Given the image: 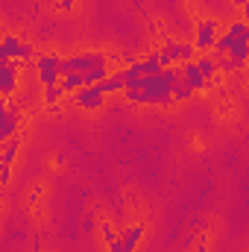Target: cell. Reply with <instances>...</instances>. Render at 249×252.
<instances>
[{
	"mask_svg": "<svg viewBox=\"0 0 249 252\" xmlns=\"http://www.w3.org/2000/svg\"><path fill=\"white\" fill-rule=\"evenodd\" d=\"M179 76V67H161L156 73H141L135 79L126 82V100L129 103H158V106H167L173 97H170V88Z\"/></svg>",
	"mask_w": 249,
	"mask_h": 252,
	"instance_id": "1",
	"label": "cell"
},
{
	"mask_svg": "<svg viewBox=\"0 0 249 252\" xmlns=\"http://www.w3.org/2000/svg\"><path fill=\"white\" fill-rule=\"evenodd\" d=\"M70 97H73V106H76V109H88V112H94V109H100V106L106 103V94H103L97 85L79 88V91H73Z\"/></svg>",
	"mask_w": 249,
	"mask_h": 252,
	"instance_id": "6",
	"label": "cell"
},
{
	"mask_svg": "<svg viewBox=\"0 0 249 252\" xmlns=\"http://www.w3.org/2000/svg\"><path fill=\"white\" fill-rule=\"evenodd\" d=\"M18 150H21V135L15 132L12 138H6V141H3V150H0V161H3V164H12V161H15V156H18Z\"/></svg>",
	"mask_w": 249,
	"mask_h": 252,
	"instance_id": "13",
	"label": "cell"
},
{
	"mask_svg": "<svg viewBox=\"0 0 249 252\" xmlns=\"http://www.w3.org/2000/svg\"><path fill=\"white\" fill-rule=\"evenodd\" d=\"M0 211H3V202H0Z\"/></svg>",
	"mask_w": 249,
	"mask_h": 252,
	"instance_id": "27",
	"label": "cell"
},
{
	"mask_svg": "<svg viewBox=\"0 0 249 252\" xmlns=\"http://www.w3.org/2000/svg\"><path fill=\"white\" fill-rule=\"evenodd\" d=\"M15 132H18V124H12V121H9V115H6V100L0 97V141L12 138Z\"/></svg>",
	"mask_w": 249,
	"mask_h": 252,
	"instance_id": "15",
	"label": "cell"
},
{
	"mask_svg": "<svg viewBox=\"0 0 249 252\" xmlns=\"http://www.w3.org/2000/svg\"><path fill=\"white\" fill-rule=\"evenodd\" d=\"M193 64H196V70H199V76L208 82V85H214L217 82V64H214V56H199V59H193Z\"/></svg>",
	"mask_w": 249,
	"mask_h": 252,
	"instance_id": "10",
	"label": "cell"
},
{
	"mask_svg": "<svg viewBox=\"0 0 249 252\" xmlns=\"http://www.w3.org/2000/svg\"><path fill=\"white\" fill-rule=\"evenodd\" d=\"M144 73H156V70H161V64H158V59H156V53L150 56V59H144Z\"/></svg>",
	"mask_w": 249,
	"mask_h": 252,
	"instance_id": "20",
	"label": "cell"
},
{
	"mask_svg": "<svg viewBox=\"0 0 249 252\" xmlns=\"http://www.w3.org/2000/svg\"><path fill=\"white\" fill-rule=\"evenodd\" d=\"M59 56H53V53H47V56H38V79H41V85L44 88H53L59 79H62V70H59Z\"/></svg>",
	"mask_w": 249,
	"mask_h": 252,
	"instance_id": "5",
	"label": "cell"
},
{
	"mask_svg": "<svg viewBox=\"0 0 249 252\" xmlns=\"http://www.w3.org/2000/svg\"><path fill=\"white\" fill-rule=\"evenodd\" d=\"M9 179H12V164H3L0 161V188L9 185Z\"/></svg>",
	"mask_w": 249,
	"mask_h": 252,
	"instance_id": "21",
	"label": "cell"
},
{
	"mask_svg": "<svg viewBox=\"0 0 249 252\" xmlns=\"http://www.w3.org/2000/svg\"><path fill=\"white\" fill-rule=\"evenodd\" d=\"M220 35V24L214 21V18H202L199 24H196V53H208L211 47H214V38Z\"/></svg>",
	"mask_w": 249,
	"mask_h": 252,
	"instance_id": "3",
	"label": "cell"
},
{
	"mask_svg": "<svg viewBox=\"0 0 249 252\" xmlns=\"http://www.w3.org/2000/svg\"><path fill=\"white\" fill-rule=\"evenodd\" d=\"M103 238L112 244V241H118V232H115V229H109V223H106V226H103Z\"/></svg>",
	"mask_w": 249,
	"mask_h": 252,
	"instance_id": "23",
	"label": "cell"
},
{
	"mask_svg": "<svg viewBox=\"0 0 249 252\" xmlns=\"http://www.w3.org/2000/svg\"><path fill=\"white\" fill-rule=\"evenodd\" d=\"M141 238H144V226L135 223V226H129V229H124V232L118 235V244L124 247V252H132L138 244H141Z\"/></svg>",
	"mask_w": 249,
	"mask_h": 252,
	"instance_id": "9",
	"label": "cell"
},
{
	"mask_svg": "<svg viewBox=\"0 0 249 252\" xmlns=\"http://www.w3.org/2000/svg\"><path fill=\"white\" fill-rule=\"evenodd\" d=\"M235 3H238V6H247V0H235Z\"/></svg>",
	"mask_w": 249,
	"mask_h": 252,
	"instance_id": "26",
	"label": "cell"
},
{
	"mask_svg": "<svg viewBox=\"0 0 249 252\" xmlns=\"http://www.w3.org/2000/svg\"><path fill=\"white\" fill-rule=\"evenodd\" d=\"M0 150H3V141H0Z\"/></svg>",
	"mask_w": 249,
	"mask_h": 252,
	"instance_id": "28",
	"label": "cell"
},
{
	"mask_svg": "<svg viewBox=\"0 0 249 252\" xmlns=\"http://www.w3.org/2000/svg\"><path fill=\"white\" fill-rule=\"evenodd\" d=\"M0 53H3L6 59H12V62H24V64L32 59V47L24 44V41L15 38V35H3V38H0Z\"/></svg>",
	"mask_w": 249,
	"mask_h": 252,
	"instance_id": "4",
	"label": "cell"
},
{
	"mask_svg": "<svg viewBox=\"0 0 249 252\" xmlns=\"http://www.w3.org/2000/svg\"><path fill=\"white\" fill-rule=\"evenodd\" d=\"M59 97H62V91H59V88H56V85H53V88H47V91H44V103H50V106H53V103H56V100H59Z\"/></svg>",
	"mask_w": 249,
	"mask_h": 252,
	"instance_id": "22",
	"label": "cell"
},
{
	"mask_svg": "<svg viewBox=\"0 0 249 252\" xmlns=\"http://www.w3.org/2000/svg\"><path fill=\"white\" fill-rule=\"evenodd\" d=\"M21 64L24 62L0 64V97H3V100H9V97L18 91V73H21Z\"/></svg>",
	"mask_w": 249,
	"mask_h": 252,
	"instance_id": "7",
	"label": "cell"
},
{
	"mask_svg": "<svg viewBox=\"0 0 249 252\" xmlns=\"http://www.w3.org/2000/svg\"><path fill=\"white\" fill-rule=\"evenodd\" d=\"M56 88L62 91V97H64V94H73V91L85 88V76H82V73H64L62 79L56 82Z\"/></svg>",
	"mask_w": 249,
	"mask_h": 252,
	"instance_id": "11",
	"label": "cell"
},
{
	"mask_svg": "<svg viewBox=\"0 0 249 252\" xmlns=\"http://www.w3.org/2000/svg\"><path fill=\"white\" fill-rule=\"evenodd\" d=\"M106 64V56L103 53H76V56H67L59 62V70L64 73H88L94 67H103Z\"/></svg>",
	"mask_w": 249,
	"mask_h": 252,
	"instance_id": "2",
	"label": "cell"
},
{
	"mask_svg": "<svg viewBox=\"0 0 249 252\" xmlns=\"http://www.w3.org/2000/svg\"><path fill=\"white\" fill-rule=\"evenodd\" d=\"M156 59L161 67H173V64L179 62V50H176V41H164V47L156 53Z\"/></svg>",
	"mask_w": 249,
	"mask_h": 252,
	"instance_id": "12",
	"label": "cell"
},
{
	"mask_svg": "<svg viewBox=\"0 0 249 252\" xmlns=\"http://www.w3.org/2000/svg\"><path fill=\"white\" fill-rule=\"evenodd\" d=\"M196 252H205V241H202V244H199V247H196Z\"/></svg>",
	"mask_w": 249,
	"mask_h": 252,
	"instance_id": "25",
	"label": "cell"
},
{
	"mask_svg": "<svg viewBox=\"0 0 249 252\" xmlns=\"http://www.w3.org/2000/svg\"><path fill=\"white\" fill-rule=\"evenodd\" d=\"M247 53H249V44H244V41H238V44H235V47H232V50H229L226 56H229V59H232L235 64H241V67H244V64H247V59H249Z\"/></svg>",
	"mask_w": 249,
	"mask_h": 252,
	"instance_id": "16",
	"label": "cell"
},
{
	"mask_svg": "<svg viewBox=\"0 0 249 252\" xmlns=\"http://www.w3.org/2000/svg\"><path fill=\"white\" fill-rule=\"evenodd\" d=\"M170 97L182 103V100H190V97H193V91H190V88H187L185 82H182V79L176 76V82H173V88H170Z\"/></svg>",
	"mask_w": 249,
	"mask_h": 252,
	"instance_id": "17",
	"label": "cell"
},
{
	"mask_svg": "<svg viewBox=\"0 0 249 252\" xmlns=\"http://www.w3.org/2000/svg\"><path fill=\"white\" fill-rule=\"evenodd\" d=\"M179 79L185 82V85L190 88V91H193V94H196V91H205V88H208V82H205V79L199 76V70H196V64H193V59H190V62H182V70H179Z\"/></svg>",
	"mask_w": 249,
	"mask_h": 252,
	"instance_id": "8",
	"label": "cell"
},
{
	"mask_svg": "<svg viewBox=\"0 0 249 252\" xmlns=\"http://www.w3.org/2000/svg\"><path fill=\"white\" fill-rule=\"evenodd\" d=\"M124 73H121V70H115V73H109V76H106V79H100V82H97V88H100V91H103V94H115V91H124Z\"/></svg>",
	"mask_w": 249,
	"mask_h": 252,
	"instance_id": "14",
	"label": "cell"
},
{
	"mask_svg": "<svg viewBox=\"0 0 249 252\" xmlns=\"http://www.w3.org/2000/svg\"><path fill=\"white\" fill-rule=\"evenodd\" d=\"M109 252H124V247H121L118 241H112V244H109Z\"/></svg>",
	"mask_w": 249,
	"mask_h": 252,
	"instance_id": "24",
	"label": "cell"
},
{
	"mask_svg": "<svg viewBox=\"0 0 249 252\" xmlns=\"http://www.w3.org/2000/svg\"><path fill=\"white\" fill-rule=\"evenodd\" d=\"M229 32H232L238 41H247V44H249V24H247V21H235V24L229 27Z\"/></svg>",
	"mask_w": 249,
	"mask_h": 252,
	"instance_id": "18",
	"label": "cell"
},
{
	"mask_svg": "<svg viewBox=\"0 0 249 252\" xmlns=\"http://www.w3.org/2000/svg\"><path fill=\"white\" fill-rule=\"evenodd\" d=\"M176 50H179V62H190V59L196 56V47H193V44H182V41H179Z\"/></svg>",
	"mask_w": 249,
	"mask_h": 252,
	"instance_id": "19",
	"label": "cell"
}]
</instances>
